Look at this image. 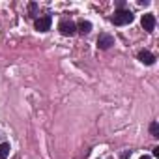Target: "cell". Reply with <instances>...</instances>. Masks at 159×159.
<instances>
[{
  "label": "cell",
  "mask_w": 159,
  "mask_h": 159,
  "mask_svg": "<svg viewBox=\"0 0 159 159\" xmlns=\"http://www.w3.org/2000/svg\"><path fill=\"white\" fill-rule=\"evenodd\" d=\"M150 133H152V137H159V124L157 122H153L150 125Z\"/></svg>",
  "instance_id": "obj_9"
},
{
  "label": "cell",
  "mask_w": 159,
  "mask_h": 159,
  "mask_svg": "<svg viewBox=\"0 0 159 159\" xmlns=\"http://www.w3.org/2000/svg\"><path fill=\"white\" fill-rule=\"evenodd\" d=\"M116 26H124V25H129V23H133V13L131 11H127V10H118L114 15H112V19H111Z\"/></svg>",
  "instance_id": "obj_1"
},
{
  "label": "cell",
  "mask_w": 159,
  "mask_h": 159,
  "mask_svg": "<svg viewBox=\"0 0 159 159\" xmlns=\"http://www.w3.org/2000/svg\"><path fill=\"white\" fill-rule=\"evenodd\" d=\"M112 45H114V38H112L111 34H99V38H98V47H99V49L107 51V49H111Z\"/></svg>",
  "instance_id": "obj_3"
},
{
  "label": "cell",
  "mask_w": 159,
  "mask_h": 159,
  "mask_svg": "<svg viewBox=\"0 0 159 159\" xmlns=\"http://www.w3.org/2000/svg\"><path fill=\"white\" fill-rule=\"evenodd\" d=\"M140 25H142V28L146 32H153V28H155V17H153V13H144L142 19H140Z\"/></svg>",
  "instance_id": "obj_2"
},
{
  "label": "cell",
  "mask_w": 159,
  "mask_h": 159,
  "mask_svg": "<svg viewBox=\"0 0 159 159\" xmlns=\"http://www.w3.org/2000/svg\"><path fill=\"white\" fill-rule=\"evenodd\" d=\"M8 155H10V144L2 142L0 144V159H8Z\"/></svg>",
  "instance_id": "obj_7"
},
{
  "label": "cell",
  "mask_w": 159,
  "mask_h": 159,
  "mask_svg": "<svg viewBox=\"0 0 159 159\" xmlns=\"http://www.w3.org/2000/svg\"><path fill=\"white\" fill-rule=\"evenodd\" d=\"M51 25H52L51 15H43V17L36 19V30H39V32H47L51 28Z\"/></svg>",
  "instance_id": "obj_4"
},
{
  "label": "cell",
  "mask_w": 159,
  "mask_h": 159,
  "mask_svg": "<svg viewBox=\"0 0 159 159\" xmlns=\"http://www.w3.org/2000/svg\"><path fill=\"white\" fill-rule=\"evenodd\" d=\"M90 30H92V25L88 21H81V23H79V32H81V34H88Z\"/></svg>",
  "instance_id": "obj_8"
},
{
  "label": "cell",
  "mask_w": 159,
  "mask_h": 159,
  "mask_svg": "<svg viewBox=\"0 0 159 159\" xmlns=\"http://www.w3.org/2000/svg\"><path fill=\"white\" fill-rule=\"evenodd\" d=\"M140 159H152V157H148V155H142V157H140Z\"/></svg>",
  "instance_id": "obj_10"
},
{
  "label": "cell",
  "mask_w": 159,
  "mask_h": 159,
  "mask_svg": "<svg viewBox=\"0 0 159 159\" xmlns=\"http://www.w3.org/2000/svg\"><path fill=\"white\" fill-rule=\"evenodd\" d=\"M139 60H140L142 64H146V66L155 64V56H153L152 52H148V51H140V52H139Z\"/></svg>",
  "instance_id": "obj_6"
},
{
  "label": "cell",
  "mask_w": 159,
  "mask_h": 159,
  "mask_svg": "<svg viewBox=\"0 0 159 159\" xmlns=\"http://www.w3.org/2000/svg\"><path fill=\"white\" fill-rule=\"evenodd\" d=\"M58 30H60V34H64V36H73L75 30H77V26H75V23H71V21H62V23L58 25Z\"/></svg>",
  "instance_id": "obj_5"
}]
</instances>
